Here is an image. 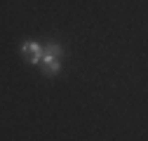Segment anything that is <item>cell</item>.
<instances>
[{
	"label": "cell",
	"instance_id": "obj_2",
	"mask_svg": "<svg viewBox=\"0 0 148 141\" xmlns=\"http://www.w3.org/2000/svg\"><path fill=\"white\" fill-rule=\"evenodd\" d=\"M19 52H21V57L28 61V64H40V59H42V45L40 42H35V40H28V42H24L21 47H19Z\"/></svg>",
	"mask_w": 148,
	"mask_h": 141
},
{
	"label": "cell",
	"instance_id": "obj_1",
	"mask_svg": "<svg viewBox=\"0 0 148 141\" xmlns=\"http://www.w3.org/2000/svg\"><path fill=\"white\" fill-rule=\"evenodd\" d=\"M61 59H64V47L59 42H47L42 45V59H40V66H42V73L54 78L61 73Z\"/></svg>",
	"mask_w": 148,
	"mask_h": 141
}]
</instances>
